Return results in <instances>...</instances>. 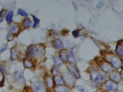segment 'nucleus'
Wrapping results in <instances>:
<instances>
[{
  "instance_id": "obj_36",
  "label": "nucleus",
  "mask_w": 123,
  "mask_h": 92,
  "mask_svg": "<svg viewBox=\"0 0 123 92\" xmlns=\"http://www.w3.org/2000/svg\"><path fill=\"white\" fill-rule=\"evenodd\" d=\"M121 76L123 78V70L122 71Z\"/></svg>"
},
{
  "instance_id": "obj_10",
  "label": "nucleus",
  "mask_w": 123,
  "mask_h": 92,
  "mask_svg": "<svg viewBox=\"0 0 123 92\" xmlns=\"http://www.w3.org/2000/svg\"><path fill=\"white\" fill-rule=\"evenodd\" d=\"M53 45L57 49L61 48L63 47V44L62 42L61 41V40L59 39L56 40L54 41Z\"/></svg>"
},
{
  "instance_id": "obj_30",
  "label": "nucleus",
  "mask_w": 123,
  "mask_h": 92,
  "mask_svg": "<svg viewBox=\"0 0 123 92\" xmlns=\"http://www.w3.org/2000/svg\"><path fill=\"white\" fill-rule=\"evenodd\" d=\"M0 70L2 71L3 73L4 74V75H6L7 74V72H6V71H5V69L4 67L2 66L1 64H0Z\"/></svg>"
},
{
  "instance_id": "obj_21",
  "label": "nucleus",
  "mask_w": 123,
  "mask_h": 92,
  "mask_svg": "<svg viewBox=\"0 0 123 92\" xmlns=\"http://www.w3.org/2000/svg\"><path fill=\"white\" fill-rule=\"evenodd\" d=\"M54 61L56 66H60L62 64V62L61 59L57 57H54L53 58Z\"/></svg>"
},
{
  "instance_id": "obj_27",
  "label": "nucleus",
  "mask_w": 123,
  "mask_h": 92,
  "mask_svg": "<svg viewBox=\"0 0 123 92\" xmlns=\"http://www.w3.org/2000/svg\"><path fill=\"white\" fill-rule=\"evenodd\" d=\"M7 12L6 10H3L0 12V17L2 18L5 17V15H7Z\"/></svg>"
},
{
  "instance_id": "obj_24",
  "label": "nucleus",
  "mask_w": 123,
  "mask_h": 92,
  "mask_svg": "<svg viewBox=\"0 0 123 92\" xmlns=\"http://www.w3.org/2000/svg\"><path fill=\"white\" fill-rule=\"evenodd\" d=\"M60 58L63 61H66L67 60V57L66 54L64 52H61L59 54Z\"/></svg>"
},
{
  "instance_id": "obj_5",
  "label": "nucleus",
  "mask_w": 123,
  "mask_h": 92,
  "mask_svg": "<svg viewBox=\"0 0 123 92\" xmlns=\"http://www.w3.org/2000/svg\"><path fill=\"white\" fill-rule=\"evenodd\" d=\"M67 68L68 69V70L73 74L76 78H80V75L77 68L76 66L69 64L67 65Z\"/></svg>"
},
{
  "instance_id": "obj_15",
  "label": "nucleus",
  "mask_w": 123,
  "mask_h": 92,
  "mask_svg": "<svg viewBox=\"0 0 123 92\" xmlns=\"http://www.w3.org/2000/svg\"><path fill=\"white\" fill-rule=\"evenodd\" d=\"M112 80L115 82H119L121 80V76L117 72L114 73L112 76Z\"/></svg>"
},
{
  "instance_id": "obj_1",
  "label": "nucleus",
  "mask_w": 123,
  "mask_h": 92,
  "mask_svg": "<svg viewBox=\"0 0 123 92\" xmlns=\"http://www.w3.org/2000/svg\"><path fill=\"white\" fill-rule=\"evenodd\" d=\"M43 49L40 46H30L27 50V54L29 56H40L43 54Z\"/></svg>"
},
{
  "instance_id": "obj_13",
  "label": "nucleus",
  "mask_w": 123,
  "mask_h": 92,
  "mask_svg": "<svg viewBox=\"0 0 123 92\" xmlns=\"http://www.w3.org/2000/svg\"><path fill=\"white\" fill-rule=\"evenodd\" d=\"M13 13H13V11L10 10L7 15L6 20L8 24H10V23L12 22V20Z\"/></svg>"
},
{
  "instance_id": "obj_3",
  "label": "nucleus",
  "mask_w": 123,
  "mask_h": 92,
  "mask_svg": "<svg viewBox=\"0 0 123 92\" xmlns=\"http://www.w3.org/2000/svg\"><path fill=\"white\" fill-rule=\"evenodd\" d=\"M110 61L113 66L116 68H118L122 65V61L118 56H113L110 59Z\"/></svg>"
},
{
  "instance_id": "obj_19",
  "label": "nucleus",
  "mask_w": 123,
  "mask_h": 92,
  "mask_svg": "<svg viewBox=\"0 0 123 92\" xmlns=\"http://www.w3.org/2000/svg\"><path fill=\"white\" fill-rule=\"evenodd\" d=\"M11 32L13 34H17L19 31V28L17 26H13L10 29Z\"/></svg>"
},
{
  "instance_id": "obj_25",
  "label": "nucleus",
  "mask_w": 123,
  "mask_h": 92,
  "mask_svg": "<svg viewBox=\"0 0 123 92\" xmlns=\"http://www.w3.org/2000/svg\"><path fill=\"white\" fill-rule=\"evenodd\" d=\"M117 53L120 56H123V48L118 46L116 51Z\"/></svg>"
},
{
  "instance_id": "obj_22",
  "label": "nucleus",
  "mask_w": 123,
  "mask_h": 92,
  "mask_svg": "<svg viewBox=\"0 0 123 92\" xmlns=\"http://www.w3.org/2000/svg\"><path fill=\"white\" fill-rule=\"evenodd\" d=\"M18 14L20 15H22V16H25V17H26L28 15V14L26 12L20 8L18 9Z\"/></svg>"
},
{
  "instance_id": "obj_29",
  "label": "nucleus",
  "mask_w": 123,
  "mask_h": 92,
  "mask_svg": "<svg viewBox=\"0 0 123 92\" xmlns=\"http://www.w3.org/2000/svg\"><path fill=\"white\" fill-rule=\"evenodd\" d=\"M58 72V69L56 67H54L52 71V73L54 75H56Z\"/></svg>"
},
{
  "instance_id": "obj_6",
  "label": "nucleus",
  "mask_w": 123,
  "mask_h": 92,
  "mask_svg": "<svg viewBox=\"0 0 123 92\" xmlns=\"http://www.w3.org/2000/svg\"><path fill=\"white\" fill-rule=\"evenodd\" d=\"M106 87L108 90H115L117 89L118 85L114 81H109L106 83Z\"/></svg>"
},
{
  "instance_id": "obj_34",
  "label": "nucleus",
  "mask_w": 123,
  "mask_h": 92,
  "mask_svg": "<svg viewBox=\"0 0 123 92\" xmlns=\"http://www.w3.org/2000/svg\"><path fill=\"white\" fill-rule=\"evenodd\" d=\"M7 49V48L6 47H4V48H2L0 49V54H1L2 52L3 51H5V50Z\"/></svg>"
},
{
  "instance_id": "obj_28",
  "label": "nucleus",
  "mask_w": 123,
  "mask_h": 92,
  "mask_svg": "<svg viewBox=\"0 0 123 92\" xmlns=\"http://www.w3.org/2000/svg\"><path fill=\"white\" fill-rule=\"evenodd\" d=\"M73 35L75 37H77L79 36V31L78 30H75L72 32Z\"/></svg>"
},
{
  "instance_id": "obj_18",
  "label": "nucleus",
  "mask_w": 123,
  "mask_h": 92,
  "mask_svg": "<svg viewBox=\"0 0 123 92\" xmlns=\"http://www.w3.org/2000/svg\"><path fill=\"white\" fill-rule=\"evenodd\" d=\"M18 53L15 49H13L11 51V58L12 60H15L17 57Z\"/></svg>"
},
{
  "instance_id": "obj_33",
  "label": "nucleus",
  "mask_w": 123,
  "mask_h": 92,
  "mask_svg": "<svg viewBox=\"0 0 123 92\" xmlns=\"http://www.w3.org/2000/svg\"><path fill=\"white\" fill-rule=\"evenodd\" d=\"M3 78H4L3 75L2 73L0 72V82H2L3 81Z\"/></svg>"
},
{
  "instance_id": "obj_26",
  "label": "nucleus",
  "mask_w": 123,
  "mask_h": 92,
  "mask_svg": "<svg viewBox=\"0 0 123 92\" xmlns=\"http://www.w3.org/2000/svg\"><path fill=\"white\" fill-rule=\"evenodd\" d=\"M31 15L32 16V17H33L34 20V25H33V27H36L37 26V25H38V24H39V20L37 19L36 17L34 16V15Z\"/></svg>"
},
{
  "instance_id": "obj_7",
  "label": "nucleus",
  "mask_w": 123,
  "mask_h": 92,
  "mask_svg": "<svg viewBox=\"0 0 123 92\" xmlns=\"http://www.w3.org/2000/svg\"><path fill=\"white\" fill-rule=\"evenodd\" d=\"M91 77L95 82L98 83H101L102 82V77L100 73L97 71H93L92 73Z\"/></svg>"
},
{
  "instance_id": "obj_20",
  "label": "nucleus",
  "mask_w": 123,
  "mask_h": 92,
  "mask_svg": "<svg viewBox=\"0 0 123 92\" xmlns=\"http://www.w3.org/2000/svg\"><path fill=\"white\" fill-rule=\"evenodd\" d=\"M24 65L27 68H31L32 66V63L28 60H25L24 61Z\"/></svg>"
},
{
  "instance_id": "obj_31",
  "label": "nucleus",
  "mask_w": 123,
  "mask_h": 92,
  "mask_svg": "<svg viewBox=\"0 0 123 92\" xmlns=\"http://www.w3.org/2000/svg\"><path fill=\"white\" fill-rule=\"evenodd\" d=\"M104 5V3L102 2H100L98 3L97 5V8H102V7H103Z\"/></svg>"
},
{
  "instance_id": "obj_17",
  "label": "nucleus",
  "mask_w": 123,
  "mask_h": 92,
  "mask_svg": "<svg viewBox=\"0 0 123 92\" xmlns=\"http://www.w3.org/2000/svg\"><path fill=\"white\" fill-rule=\"evenodd\" d=\"M31 21L29 19H26L23 22V25L25 27H28L30 26L31 24Z\"/></svg>"
},
{
  "instance_id": "obj_37",
  "label": "nucleus",
  "mask_w": 123,
  "mask_h": 92,
  "mask_svg": "<svg viewBox=\"0 0 123 92\" xmlns=\"http://www.w3.org/2000/svg\"><path fill=\"white\" fill-rule=\"evenodd\" d=\"M121 45H122V46H123V42H122Z\"/></svg>"
},
{
  "instance_id": "obj_38",
  "label": "nucleus",
  "mask_w": 123,
  "mask_h": 92,
  "mask_svg": "<svg viewBox=\"0 0 123 92\" xmlns=\"http://www.w3.org/2000/svg\"><path fill=\"white\" fill-rule=\"evenodd\" d=\"M123 92V91H122V92Z\"/></svg>"
},
{
  "instance_id": "obj_11",
  "label": "nucleus",
  "mask_w": 123,
  "mask_h": 92,
  "mask_svg": "<svg viewBox=\"0 0 123 92\" xmlns=\"http://www.w3.org/2000/svg\"><path fill=\"white\" fill-rule=\"evenodd\" d=\"M68 61L71 63H74L75 62V59L72 51H70L68 52L67 55Z\"/></svg>"
},
{
  "instance_id": "obj_23",
  "label": "nucleus",
  "mask_w": 123,
  "mask_h": 92,
  "mask_svg": "<svg viewBox=\"0 0 123 92\" xmlns=\"http://www.w3.org/2000/svg\"><path fill=\"white\" fill-rule=\"evenodd\" d=\"M76 88L80 92H87V90L82 86H77Z\"/></svg>"
},
{
  "instance_id": "obj_8",
  "label": "nucleus",
  "mask_w": 123,
  "mask_h": 92,
  "mask_svg": "<svg viewBox=\"0 0 123 92\" xmlns=\"http://www.w3.org/2000/svg\"><path fill=\"white\" fill-rule=\"evenodd\" d=\"M100 67L101 70L105 72H111L113 70V68L112 66L108 63H104L101 64Z\"/></svg>"
},
{
  "instance_id": "obj_14",
  "label": "nucleus",
  "mask_w": 123,
  "mask_h": 92,
  "mask_svg": "<svg viewBox=\"0 0 123 92\" xmlns=\"http://www.w3.org/2000/svg\"><path fill=\"white\" fill-rule=\"evenodd\" d=\"M55 81L56 85H58L62 86L64 84L63 80L59 76H56L55 77Z\"/></svg>"
},
{
  "instance_id": "obj_35",
  "label": "nucleus",
  "mask_w": 123,
  "mask_h": 92,
  "mask_svg": "<svg viewBox=\"0 0 123 92\" xmlns=\"http://www.w3.org/2000/svg\"><path fill=\"white\" fill-rule=\"evenodd\" d=\"M3 20L2 18L0 17V23L2 21H3Z\"/></svg>"
},
{
  "instance_id": "obj_16",
  "label": "nucleus",
  "mask_w": 123,
  "mask_h": 92,
  "mask_svg": "<svg viewBox=\"0 0 123 92\" xmlns=\"http://www.w3.org/2000/svg\"><path fill=\"white\" fill-rule=\"evenodd\" d=\"M65 44L67 48H69L72 49L75 47V45L73 42L69 40H66L65 41Z\"/></svg>"
},
{
  "instance_id": "obj_2",
  "label": "nucleus",
  "mask_w": 123,
  "mask_h": 92,
  "mask_svg": "<svg viewBox=\"0 0 123 92\" xmlns=\"http://www.w3.org/2000/svg\"><path fill=\"white\" fill-rule=\"evenodd\" d=\"M62 77L66 82L70 86H73L75 81L73 77L68 72H64L62 73Z\"/></svg>"
},
{
  "instance_id": "obj_4",
  "label": "nucleus",
  "mask_w": 123,
  "mask_h": 92,
  "mask_svg": "<svg viewBox=\"0 0 123 92\" xmlns=\"http://www.w3.org/2000/svg\"><path fill=\"white\" fill-rule=\"evenodd\" d=\"M34 88L35 92H46L44 85L41 81H37L34 83Z\"/></svg>"
},
{
  "instance_id": "obj_12",
  "label": "nucleus",
  "mask_w": 123,
  "mask_h": 92,
  "mask_svg": "<svg viewBox=\"0 0 123 92\" xmlns=\"http://www.w3.org/2000/svg\"><path fill=\"white\" fill-rule=\"evenodd\" d=\"M46 83L48 87L51 88L54 86L53 80L51 76H48L46 79Z\"/></svg>"
},
{
  "instance_id": "obj_9",
  "label": "nucleus",
  "mask_w": 123,
  "mask_h": 92,
  "mask_svg": "<svg viewBox=\"0 0 123 92\" xmlns=\"http://www.w3.org/2000/svg\"><path fill=\"white\" fill-rule=\"evenodd\" d=\"M55 90L56 92H70V90L67 87L63 86L56 87Z\"/></svg>"
},
{
  "instance_id": "obj_32",
  "label": "nucleus",
  "mask_w": 123,
  "mask_h": 92,
  "mask_svg": "<svg viewBox=\"0 0 123 92\" xmlns=\"http://www.w3.org/2000/svg\"><path fill=\"white\" fill-rule=\"evenodd\" d=\"M7 39L8 40H9V41H10V40H11L12 39V36H11L10 34H9L7 36Z\"/></svg>"
}]
</instances>
